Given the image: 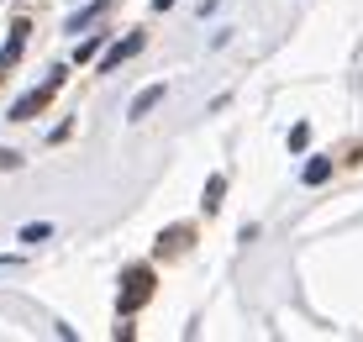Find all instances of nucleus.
<instances>
[{
    "instance_id": "obj_1",
    "label": "nucleus",
    "mask_w": 363,
    "mask_h": 342,
    "mask_svg": "<svg viewBox=\"0 0 363 342\" xmlns=\"http://www.w3.org/2000/svg\"><path fill=\"white\" fill-rule=\"evenodd\" d=\"M147 300H153V269H147V263H137V269L121 274V295H116V306H121V316H132V311H143Z\"/></svg>"
},
{
    "instance_id": "obj_2",
    "label": "nucleus",
    "mask_w": 363,
    "mask_h": 342,
    "mask_svg": "<svg viewBox=\"0 0 363 342\" xmlns=\"http://www.w3.org/2000/svg\"><path fill=\"white\" fill-rule=\"evenodd\" d=\"M58 84H64V69H53V74H48V79H43V90H32V95H21V100H16V106H11V121H32V116H37V111H43V106H48V100H53V95H58Z\"/></svg>"
},
{
    "instance_id": "obj_3",
    "label": "nucleus",
    "mask_w": 363,
    "mask_h": 342,
    "mask_svg": "<svg viewBox=\"0 0 363 342\" xmlns=\"http://www.w3.org/2000/svg\"><path fill=\"white\" fill-rule=\"evenodd\" d=\"M27 37H32V21H16V27L6 32V48H0V74L21 63V48H27Z\"/></svg>"
},
{
    "instance_id": "obj_4",
    "label": "nucleus",
    "mask_w": 363,
    "mask_h": 342,
    "mask_svg": "<svg viewBox=\"0 0 363 342\" xmlns=\"http://www.w3.org/2000/svg\"><path fill=\"white\" fill-rule=\"evenodd\" d=\"M143 43H147V37H143V32H132V37H121V43H116V48H111V53H106V58H100V69H106V74H111V69H121V63H127V58H137V53H143Z\"/></svg>"
},
{
    "instance_id": "obj_5",
    "label": "nucleus",
    "mask_w": 363,
    "mask_h": 342,
    "mask_svg": "<svg viewBox=\"0 0 363 342\" xmlns=\"http://www.w3.org/2000/svg\"><path fill=\"white\" fill-rule=\"evenodd\" d=\"M164 95H169L164 84H147V90H143V95L132 100V111H127V116H132V121H143V116H147V111H153V106H164Z\"/></svg>"
},
{
    "instance_id": "obj_6",
    "label": "nucleus",
    "mask_w": 363,
    "mask_h": 342,
    "mask_svg": "<svg viewBox=\"0 0 363 342\" xmlns=\"http://www.w3.org/2000/svg\"><path fill=\"white\" fill-rule=\"evenodd\" d=\"M221 195H227V174H211V180H206V195H200L206 216H211V211H221Z\"/></svg>"
},
{
    "instance_id": "obj_7",
    "label": "nucleus",
    "mask_w": 363,
    "mask_h": 342,
    "mask_svg": "<svg viewBox=\"0 0 363 342\" xmlns=\"http://www.w3.org/2000/svg\"><path fill=\"white\" fill-rule=\"evenodd\" d=\"M106 6H111V0H95V6H84V11H74V16H69V27H64V32H84V27H90V21H100V16H106Z\"/></svg>"
},
{
    "instance_id": "obj_8",
    "label": "nucleus",
    "mask_w": 363,
    "mask_h": 342,
    "mask_svg": "<svg viewBox=\"0 0 363 342\" xmlns=\"http://www.w3.org/2000/svg\"><path fill=\"white\" fill-rule=\"evenodd\" d=\"M332 180V158H311L306 163V184H327Z\"/></svg>"
},
{
    "instance_id": "obj_9",
    "label": "nucleus",
    "mask_w": 363,
    "mask_h": 342,
    "mask_svg": "<svg viewBox=\"0 0 363 342\" xmlns=\"http://www.w3.org/2000/svg\"><path fill=\"white\" fill-rule=\"evenodd\" d=\"M184 237H190V226H174V232H164V237H158V253H179Z\"/></svg>"
},
{
    "instance_id": "obj_10",
    "label": "nucleus",
    "mask_w": 363,
    "mask_h": 342,
    "mask_svg": "<svg viewBox=\"0 0 363 342\" xmlns=\"http://www.w3.org/2000/svg\"><path fill=\"white\" fill-rule=\"evenodd\" d=\"M43 237H53V226H48V221H32V226H21V243H43Z\"/></svg>"
},
{
    "instance_id": "obj_11",
    "label": "nucleus",
    "mask_w": 363,
    "mask_h": 342,
    "mask_svg": "<svg viewBox=\"0 0 363 342\" xmlns=\"http://www.w3.org/2000/svg\"><path fill=\"white\" fill-rule=\"evenodd\" d=\"M306 143H311V126H306V121H300V126H295V132H290V148H295V153H300V148H306Z\"/></svg>"
},
{
    "instance_id": "obj_12",
    "label": "nucleus",
    "mask_w": 363,
    "mask_h": 342,
    "mask_svg": "<svg viewBox=\"0 0 363 342\" xmlns=\"http://www.w3.org/2000/svg\"><path fill=\"white\" fill-rule=\"evenodd\" d=\"M95 53H100V37H90V43H79V53H74V58L84 63V58H95Z\"/></svg>"
},
{
    "instance_id": "obj_13",
    "label": "nucleus",
    "mask_w": 363,
    "mask_h": 342,
    "mask_svg": "<svg viewBox=\"0 0 363 342\" xmlns=\"http://www.w3.org/2000/svg\"><path fill=\"white\" fill-rule=\"evenodd\" d=\"M0 169H16V153H6V148H0Z\"/></svg>"
},
{
    "instance_id": "obj_14",
    "label": "nucleus",
    "mask_w": 363,
    "mask_h": 342,
    "mask_svg": "<svg viewBox=\"0 0 363 342\" xmlns=\"http://www.w3.org/2000/svg\"><path fill=\"white\" fill-rule=\"evenodd\" d=\"M153 6H158V11H169V6H174V0H153Z\"/></svg>"
}]
</instances>
